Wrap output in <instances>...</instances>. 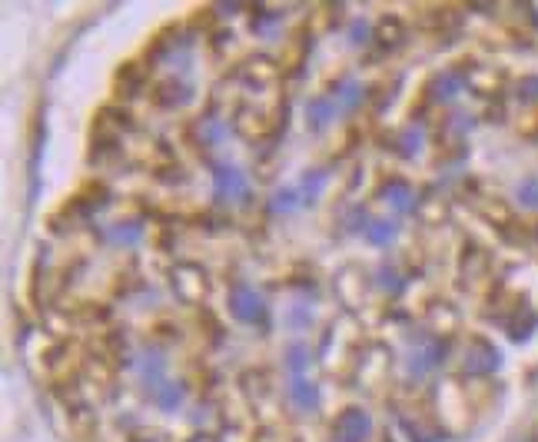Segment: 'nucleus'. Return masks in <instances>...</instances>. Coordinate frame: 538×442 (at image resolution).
Listing matches in <instances>:
<instances>
[{
  "mask_svg": "<svg viewBox=\"0 0 538 442\" xmlns=\"http://www.w3.org/2000/svg\"><path fill=\"white\" fill-rule=\"evenodd\" d=\"M519 203L529 210H538V177H529L519 183Z\"/></svg>",
  "mask_w": 538,
  "mask_h": 442,
  "instance_id": "a211bd4d",
  "label": "nucleus"
},
{
  "mask_svg": "<svg viewBox=\"0 0 538 442\" xmlns=\"http://www.w3.org/2000/svg\"><path fill=\"white\" fill-rule=\"evenodd\" d=\"M196 137H200V143H206V147H213V143H220L226 137V123L220 117H203L196 123Z\"/></svg>",
  "mask_w": 538,
  "mask_h": 442,
  "instance_id": "4468645a",
  "label": "nucleus"
},
{
  "mask_svg": "<svg viewBox=\"0 0 538 442\" xmlns=\"http://www.w3.org/2000/svg\"><path fill=\"white\" fill-rule=\"evenodd\" d=\"M455 94H459V87H455V77H442L439 87H436V97L439 100H452Z\"/></svg>",
  "mask_w": 538,
  "mask_h": 442,
  "instance_id": "412c9836",
  "label": "nucleus"
},
{
  "mask_svg": "<svg viewBox=\"0 0 538 442\" xmlns=\"http://www.w3.org/2000/svg\"><path fill=\"white\" fill-rule=\"evenodd\" d=\"M402 150H406V157L422 150V130L419 127H409L406 133H402Z\"/></svg>",
  "mask_w": 538,
  "mask_h": 442,
  "instance_id": "aec40b11",
  "label": "nucleus"
},
{
  "mask_svg": "<svg viewBox=\"0 0 538 442\" xmlns=\"http://www.w3.org/2000/svg\"><path fill=\"white\" fill-rule=\"evenodd\" d=\"M336 110H339V104H336L333 97H316V100H309V107H306L309 127H313V130H323L326 123L336 117Z\"/></svg>",
  "mask_w": 538,
  "mask_h": 442,
  "instance_id": "9d476101",
  "label": "nucleus"
},
{
  "mask_svg": "<svg viewBox=\"0 0 538 442\" xmlns=\"http://www.w3.org/2000/svg\"><path fill=\"white\" fill-rule=\"evenodd\" d=\"M499 363H502L499 349L492 343H485V339H475L469 346V353H465V373L469 376H489L499 369Z\"/></svg>",
  "mask_w": 538,
  "mask_h": 442,
  "instance_id": "20e7f679",
  "label": "nucleus"
},
{
  "mask_svg": "<svg viewBox=\"0 0 538 442\" xmlns=\"http://www.w3.org/2000/svg\"><path fill=\"white\" fill-rule=\"evenodd\" d=\"M372 436V416L362 406H349L336 419V439L339 442H366Z\"/></svg>",
  "mask_w": 538,
  "mask_h": 442,
  "instance_id": "7ed1b4c3",
  "label": "nucleus"
},
{
  "mask_svg": "<svg viewBox=\"0 0 538 442\" xmlns=\"http://www.w3.org/2000/svg\"><path fill=\"white\" fill-rule=\"evenodd\" d=\"M299 190H279L276 197H273V210H283V213H293L299 207Z\"/></svg>",
  "mask_w": 538,
  "mask_h": 442,
  "instance_id": "6ab92c4d",
  "label": "nucleus"
},
{
  "mask_svg": "<svg viewBox=\"0 0 538 442\" xmlns=\"http://www.w3.org/2000/svg\"><path fill=\"white\" fill-rule=\"evenodd\" d=\"M532 442H538V436H535V439H532Z\"/></svg>",
  "mask_w": 538,
  "mask_h": 442,
  "instance_id": "b1692460",
  "label": "nucleus"
},
{
  "mask_svg": "<svg viewBox=\"0 0 538 442\" xmlns=\"http://www.w3.org/2000/svg\"><path fill=\"white\" fill-rule=\"evenodd\" d=\"M306 366H309V353H306V346H293L286 353V369H289V376L293 373H306Z\"/></svg>",
  "mask_w": 538,
  "mask_h": 442,
  "instance_id": "f3484780",
  "label": "nucleus"
},
{
  "mask_svg": "<svg viewBox=\"0 0 538 442\" xmlns=\"http://www.w3.org/2000/svg\"><path fill=\"white\" fill-rule=\"evenodd\" d=\"M442 359H446V343H426L409 356V373L422 376V373H429V369H436Z\"/></svg>",
  "mask_w": 538,
  "mask_h": 442,
  "instance_id": "0eeeda50",
  "label": "nucleus"
},
{
  "mask_svg": "<svg viewBox=\"0 0 538 442\" xmlns=\"http://www.w3.org/2000/svg\"><path fill=\"white\" fill-rule=\"evenodd\" d=\"M110 240L117 243V246H140V240H143V223H137V220L117 223V226L110 230Z\"/></svg>",
  "mask_w": 538,
  "mask_h": 442,
  "instance_id": "ddd939ff",
  "label": "nucleus"
},
{
  "mask_svg": "<svg viewBox=\"0 0 538 442\" xmlns=\"http://www.w3.org/2000/svg\"><path fill=\"white\" fill-rule=\"evenodd\" d=\"M382 197H386V203L396 213H412L416 210V190L409 187V183L402 180H392L386 190H382Z\"/></svg>",
  "mask_w": 538,
  "mask_h": 442,
  "instance_id": "6e6552de",
  "label": "nucleus"
},
{
  "mask_svg": "<svg viewBox=\"0 0 538 442\" xmlns=\"http://www.w3.org/2000/svg\"><path fill=\"white\" fill-rule=\"evenodd\" d=\"M140 379L143 386H147V393H153L160 383H167V356L160 353V349H147V353L140 356Z\"/></svg>",
  "mask_w": 538,
  "mask_h": 442,
  "instance_id": "423d86ee",
  "label": "nucleus"
},
{
  "mask_svg": "<svg viewBox=\"0 0 538 442\" xmlns=\"http://www.w3.org/2000/svg\"><path fill=\"white\" fill-rule=\"evenodd\" d=\"M190 97H193V87L186 84V80H170V84H163L160 87V100L167 107H183V104H190Z\"/></svg>",
  "mask_w": 538,
  "mask_h": 442,
  "instance_id": "f8f14e48",
  "label": "nucleus"
},
{
  "mask_svg": "<svg viewBox=\"0 0 538 442\" xmlns=\"http://www.w3.org/2000/svg\"><path fill=\"white\" fill-rule=\"evenodd\" d=\"M230 313L240 323H263L266 320V300L253 290L250 283H236L230 290Z\"/></svg>",
  "mask_w": 538,
  "mask_h": 442,
  "instance_id": "f03ea898",
  "label": "nucleus"
},
{
  "mask_svg": "<svg viewBox=\"0 0 538 442\" xmlns=\"http://www.w3.org/2000/svg\"><path fill=\"white\" fill-rule=\"evenodd\" d=\"M379 286H386V290H399L402 280H399V276L392 273V270H382V273H379Z\"/></svg>",
  "mask_w": 538,
  "mask_h": 442,
  "instance_id": "4be33fe9",
  "label": "nucleus"
},
{
  "mask_svg": "<svg viewBox=\"0 0 538 442\" xmlns=\"http://www.w3.org/2000/svg\"><path fill=\"white\" fill-rule=\"evenodd\" d=\"M213 193L220 203H243L246 193H250V183H246V173L233 163H220L213 167Z\"/></svg>",
  "mask_w": 538,
  "mask_h": 442,
  "instance_id": "f257e3e1",
  "label": "nucleus"
},
{
  "mask_svg": "<svg viewBox=\"0 0 538 442\" xmlns=\"http://www.w3.org/2000/svg\"><path fill=\"white\" fill-rule=\"evenodd\" d=\"M150 399L163 409V413H173V409H180V406H183L186 389L177 383V379H167V383H160L157 389H153Z\"/></svg>",
  "mask_w": 538,
  "mask_h": 442,
  "instance_id": "1a4fd4ad",
  "label": "nucleus"
},
{
  "mask_svg": "<svg viewBox=\"0 0 538 442\" xmlns=\"http://www.w3.org/2000/svg\"><path fill=\"white\" fill-rule=\"evenodd\" d=\"M333 100H336L339 107L353 110L359 100H362V84H356V80H343V84L333 87Z\"/></svg>",
  "mask_w": 538,
  "mask_h": 442,
  "instance_id": "dca6fc26",
  "label": "nucleus"
},
{
  "mask_svg": "<svg viewBox=\"0 0 538 442\" xmlns=\"http://www.w3.org/2000/svg\"><path fill=\"white\" fill-rule=\"evenodd\" d=\"M353 40H356V44H359V40H369V27L366 24H356L353 27Z\"/></svg>",
  "mask_w": 538,
  "mask_h": 442,
  "instance_id": "5701e85b",
  "label": "nucleus"
},
{
  "mask_svg": "<svg viewBox=\"0 0 538 442\" xmlns=\"http://www.w3.org/2000/svg\"><path fill=\"white\" fill-rule=\"evenodd\" d=\"M326 180H329V173L326 170H309L303 180H299V200L303 203H313L319 193L326 190Z\"/></svg>",
  "mask_w": 538,
  "mask_h": 442,
  "instance_id": "9b49d317",
  "label": "nucleus"
},
{
  "mask_svg": "<svg viewBox=\"0 0 538 442\" xmlns=\"http://www.w3.org/2000/svg\"><path fill=\"white\" fill-rule=\"evenodd\" d=\"M362 236H366L372 246H386L392 236H396V223H392V220H369L366 230H362Z\"/></svg>",
  "mask_w": 538,
  "mask_h": 442,
  "instance_id": "2eb2a0df",
  "label": "nucleus"
},
{
  "mask_svg": "<svg viewBox=\"0 0 538 442\" xmlns=\"http://www.w3.org/2000/svg\"><path fill=\"white\" fill-rule=\"evenodd\" d=\"M286 393H289V403H293L299 413H313V409H319V389L309 383L306 373H293V376H289Z\"/></svg>",
  "mask_w": 538,
  "mask_h": 442,
  "instance_id": "39448f33",
  "label": "nucleus"
}]
</instances>
